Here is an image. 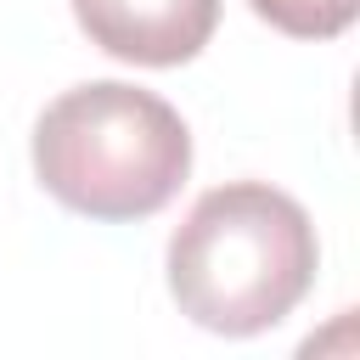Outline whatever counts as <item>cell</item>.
<instances>
[{"label":"cell","mask_w":360,"mask_h":360,"mask_svg":"<svg viewBox=\"0 0 360 360\" xmlns=\"http://www.w3.org/2000/svg\"><path fill=\"white\" fill-rule=\"evenodd\" d=\"M315 264L321 242L309 214L264 180L202 191L169 236V292L180 315L219 338L281 326L309 292Z\"/></svg>","instance_id":"obj_1"},{"label":"cell","mask_w":360,"mask_h":360,"mask_svg":"<svg viewBox=\"0 0 360 360\" xmlns=\"http://www.w3.org/2000/svg\"><path fill=\"white\" fill-rule=\"evenodd\" d=\"M39 186L84 219H146L191 174L186 118L124 79L62 90L34 124Z\"/></svg>","instance_id":"obj_2"},{"label":"cell","mask_w":360,"mask_h":360,"mask_svg":"<svg viewBox=\"0 0 360 360\" xmlns=\"http://www.w3.org/2000/svg\"><path fill=\"white\" fill-rule=\"evenodd\" d=\"M73 17L118 62L180 68L214 39L219 0H73Z\"/></svg>","instance_id":"obj_3"},{"label":"cell","mask_w":360,"mask_h":360,"mask_svg":"<svg viewBox=\"0 0 360 360\" xmlns=\"http://www.w3.org/2000/svg\"><path fill=\"white\" fill-rule=\"evenodd\" d=\"M248 6L292 39H338L360 11V0H248Z\"/></svg>","instance_id":"obj_4"}]
</instances>
